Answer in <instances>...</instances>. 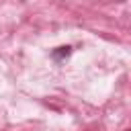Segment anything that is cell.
<instances>
[{"mask_svg":"<svg viewBox=\"0 0 131 131\" xmlns=\"http://www.w3.org/2000/svg\"><path fill=\"white\" fill-rule=\"evenodd\" d=\"M70 53H72V47H68V45H66V47H57V49H55V51L51 53V57L59 61V59H63V57H68Z\"/></svg>","mask_w":131,"mask_h":131,"instance_id":"6da1fadb","label":"cell"},{"mask_svg":"<svg viewBox=\"0 0 131 131\" xmlns=\"http://www.w3.org/2000/svg\"><path fill=\"white\" fill-rule=\"evenodd\" d=\"M117 2H121V0H117Z\"/></svg>","mask_w":131,"mask_h":131,"instance_id":"7a4b0ae2","label":"cell"}]
</instances>
